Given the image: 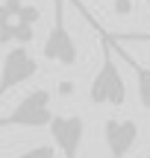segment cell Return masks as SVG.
Here are the masks:
<instances>
[{
    "mask_svg": "<svg viewBox=\"0 0 150 158\" xmlns=\"http://www.w3.org/2000/svg\"><path fill=\"white\" fill-rule=\"evenodd\" d=\"M118 53L124 56V62H127L130 68H133V73H135V85H139V102H141V108L150 111V68L139 64L127 50H118Z\"/></svg>",
    "mask_w": 150,
    "mask_h": 158,
    "instance_id": "cell-8",
    "label": "cell"
},
{
    "mask_svg": "<svg viewBox=\"0 0 150 158\" xmlns=\"http://www.w3.org/2000/svg\"><path fill=\"white\" fill-rule=\"evenodd\" d=\"M77 41L65 27V0H53V27L47 32L44 44H41V56L50 62L62 64V68H74L77 64Z\"/></svg>",
    "mask_w": 150,
    "mask_h": 158,
    "instance_id": "cell-4",
    "label": "cell"
},
{
    "mask_svg": "<svg viewBox=\"0 0 150 158\" xmlns=\"http://www.w3.org/2000/svg\"><path fill=\"white\" fill-rule=\"evenodd\" d=\"M100 47H103V62H100L97 73L91 79L88 100L94 106H115L118 108V106L127 102V85H124V76L118 70L115 59H112V41H109V32L106 29H100Z\"/></svg>",
    "mask_w": 150,
    "mask_h": 158,
    "instance_id": "cell-1",
    "label": "cell"
},
{
    "mask_svg": "<svg viewBox=\"0 0 150 158\" xmlns=\"http://www.w3.org/2000/svg\"><path fill=\"white\" fill-rule=\"evenodd\" d=\"M147 158H150V155H147Z\"/></svg>",
    "mask_w": 150,
    "mask_h": 158,
    "instance_id": "cell-13",
    "label": "cell"
},
{
    "mask_svg": "<svg viewBox=\"0 0 150 158\" xmlns=\"http://www.w3.org/2000/svg\"><path fill=\"white\" fill-rule=\"evenodd\" d=\"M12 158H56V149H53V147H47V143H35V147H29L27 152L12 155Z\"/></svg>",
    "mask_w": 150,
    "mask_h": 158,
    "instance_id": "cell-9",
    "label": "cell"
},
{
    "mask_svg": "<svg viewBox=\"0 0 150 158\" xmlns=\"http://www.w3.org/2000/svg\"><path fill=\"white\" fill-rule=\"evenodd\" d=\"M144 3H147V6H150V0H144Z\"/></svg>",
    "mask_w": 150,
    "mask_h": 158,
    "instance_id": "cell-12",
    "label": "cell"
},
{
    "mask_svg": "<svg viewBox=\"0 0 150 158\" xmlns=\"http://www.w3.org/2000/svg\"><path fill=\"white\" fill-rule=\"evenodd\" d=\"M50 138L65 158H80V147L86 138V120L80 114H56L50 123Z\"/></svg>",
    "mask_w": 150,
    "mask_h": 158,
    "instance_id": "cell-6",
    "label": "cell"
},
{
    "mask_svg": "<svg viewBox=\"0 0 150 158\" xmlns=\"http://www.w3.org/2000/svg\"><path fill=\"white\" fill-rule=\"evenodd\" d=\"M53 94L47 88H35L12 108L9 114L0 117V129L18 126V129H50L53 123Z\"/></svg>",
    "mask_w": 150,
    "mask_h": 158,
    "instance_id": "cell-3",
    "label": "cell"
},
{
    "mask_svg": "<svg viewBox=\"0 0 150 158\" xmlns=\"http://www.w3.org/2000/svg\"><path fill=\"white\" fill-rule=\"evenodd\" d=\"M112 9H115V15H133V12H135V3H133V0H115Z\"/></svg>",
    "mask_w": 150,
    "mask_h": 158,
    "instance_id": "cell-11",
    "label": "cell"
},
{
    "mask_svg": "<svg viewBox=\"0 0 150 158\" xmlns=\"http://www.w3.org/2000/svg\"><path fill=\"white\" fill-rule=\"evenodd\" d=\"M35 73H38V62L33 59V53L27 47H9L6 56H3V68H0V100L12 88H18L27 79H33Z\"/></svg>",
    "mask_w": 150,
    "mask_h": 158,
    "instance_id": "cell-5",
    "label": "cell"
},
{
    "mask_svg": "<svg viewBox=\"0 0 150 158\" xmlns=\"http://www.w3.org/2000/svg\"><path fill=\"white\" fill-rule=\"evenodd\" d=\"M139 141V123L135 120L109 117L103 120V143L109 147V158H127Z\"/></svg>",
    "mask_w": 150,
    "mask_h": 158,
    "instance_id": "cell-7",
    "label": "cell"
},
{
    "mask_svg": "<svg viewBox=\"0 0 150 158\" xmlns=\"http://www.w3.org/2000/svg\"><path fill=\"white\" fill-rule=\"evenodd\" d=\"M41 18V9L24 0H3L0 3V44L27 47L33 41V27Z\"/></svg>",
    "mask_w": 150,
    "mask_h": 158,
    "instance_id": "cell-2",
    "label": "cell"
},
{
    "mask_svg": "<svg viewBox=\"0 0 150 158\" xmlns=\"http://www.w3.org/2000/svg\"><path fill=\"white\" fill-rule=\"evenodd\" d=\"M115 44H121V41H127V44H133V41H144V44H150V32H112L109 35Z\"/></svg>",
    "mask_w": 150,
    "mask_h": 158,
    "instance_id": "cell-10",
    "label": "cell"
}]
</instances>
